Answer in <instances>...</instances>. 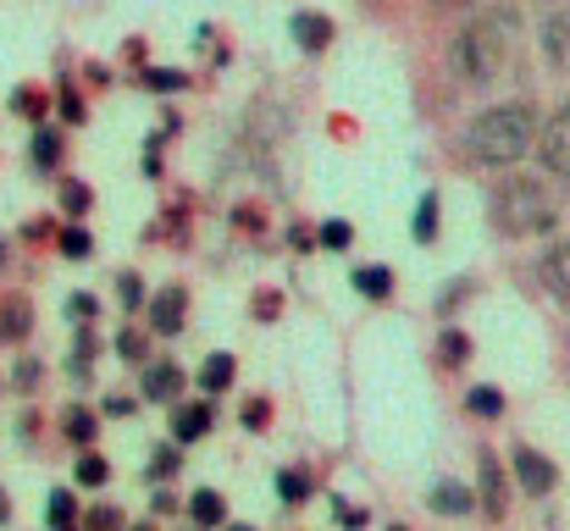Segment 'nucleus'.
I'll return each mask as SVG.
<instances>
[{
    "label": "nucleus",
    "instance_id": "f257e3e1",
    "mask_svg": "<svg viewBox=\"0 0 570 531\" xmlns=\"http://www.w3.org/2000/svg\"><path fill=\"white\" fill-rule=\"evenodd\" d=\"M515 45H521V11L515 6H488L454 33L449 67H454L460 83H493L499 72H510Z\"/></svg>",
    "mask_w": 570,
    "mask_h": 531
},
{
    "label": "nucleus",
    "instance_id": "f03ea898",
    "mask_svg": "<svg viewBox=\"0 0 570 531\" xmlns=\"http://www.w3.org/2000/svg\"><path fill=\"white\" fill-rule=\"evenodd\" d=\"M538 128H543L538 106H532V100H510V106L482 111V117L465 128V150H471V161H482V167H515V161L532 156Z\"/></svg>",
    "mask_w": 570,
    "mask_h": 531
},
{
    "label": "nucleus",
    "instance_id": "7ed1b4c3",
    "mask_svg": "<svg viewBox=\"0 0 570 531\" xmlns=\"http://www.w3.org/2000/svg\"><path fill=\"white\" fill-rule=\"evenodd\" d=\"M493 222H499V233L527 238V233H554L560 210H554V199H549V188L538 177H510L493 194Z\"/></svg>",
    "mask_w": 570,
    "mask_h": 531
},
{
    "label": "nucleus",
    "instance_id": "20e7f679",
    "mask_svg": "<svg viewBox=\"0 0 570 531\" xmlns=\"http://www.w3.org/2000/svg\"><path fill=\"white\" fill-rule=\"evenodd\" d=\"M538 161H543V173L549 177H566L570 183V106H560L543 128H538Z\"/></svg>",
    "mask_w": 570,
    "mask_h": 531
},
{
    "label": "nucleus",
    "instance_id": "39448f33",
    "mask_svg": "<svg viewBox=\"0 0 570 531\" xmlns=\"http://www.w3.org/2000/svg\"><path fill=\"white\" fill-rule=\"evenodd\" d=\"M476 499H482L488 521H504V510H510V482H504L493 449H476Z\"/></svg>",
    "mask_w": 570,
    "mask_h": 531
},
{
    "label": "nucleus",
    "instance_id": "423d86ee",
    "mask_svg": "<svg viewBox=\"0 0 570 531\" xmlns=\"http://www.w3.org/2000/svg\"><path fill=\"white\" fill-rule=\"evenodd\" d=\"M554 482H560V465H554L549 454H538V449H515V488H521V493L543 499V493H554Z\"/></svg>",
    "mask_w": 570,
    "mask_h": 531
},
{
    "label": "nucleus",
    "instance_id": "0eeeda50",
    "mask_svg": "<svg viewBox=\"0 0 570 531\" xmlns=\"http://www.w3.org/2000/svg\"><path fill=\"white\" fill-rule=\"evenodd\" d=\"M184 311H189V294H184V288H161V294L150 299V327H156L161 338H178V333H184Z\"/></svg>",
    "mask_w": 570,
    "mask_h": 531
},
{
    "label": "nucleus",
    "instance_id": "6e6552de",
    "mask_svg": "<svg viewBox=\"0 0 570 531\" xmlns=\"http://www.w3.org/2000/svg\"><path fill=\"white\" fill-rule=\"evenodd\" d=\"M288 33H294V45H299L305 56H322V50L333 45V17H322V11H299V17L288 22Z\"/></svg>",
    "mask_w": 570,
    "mask_h": 531
},
{
    "label": "nucleus",
    "instance_id": "1a4fd4ad",
    "mask_svg": "<svg viewBox=\"0 0 570 531\" xmlns=\"http://www.w3.org/2000/svg\"><path fill=\"white\" fill-rule=\"evenodd\" d=\"M543 61L570 72V11H549L543 17Z\"/></svg>",
    "mask_w": 570,
    "mask_h": 531
},
{
    "label": "nucleus",
    "instance_id": "9d476101",
    "mask_svg": "<svg viewBox=\"0 0 570 531\" xmlns=\"http://www.w3.org/2000/svg\"><path fill=\"white\" fill-rule=\"evenodd\" d=\"M178 393H184V371H178L173 360L145 365V399H156V404H178Z\"/></svg>",
    "mask_w": 570,
    "mask_h": 531
},
{
    "label": "nucleus",
    "instance_id": "9b49d317",
    "mask_svg": "<svg viewBox=\"0 0 570 531\" xmlns=\"http://www.w3.org/2000/svg\"><path fill=\"white\" fill-rule=\"evenodd\" d=\"M426 504H432L438 515H471V510H476V493H471L465 482H454V476H443V482H432V493H426Z\"/></svg>",
    "mask_w": 570,
    "mask_h": 531
},
{
    "label": "nucleus",
    "instance_id": "f8f14e48",
    "mask_svg": "<svg viewBox=\"0 0 570 531\" xmlns=\"http://www.w3.org/2000/svg\"><path fill=\"white\" fill-rule=\"evenodd\" d=\"M210 421H216V404H210V399H194V404H184V410L173 415V437H178V443H194V437L210 432Z\"/></svg>",
    "mask_w": 570,
    "mask_h": 531
},
{
    "label": "nucleus",
    "instance_id": "ddd939ff",
    "mask_svg": "<svg viewBox=\"0 0 570 531\" xmlns=\"http://www.w3.org/2000/svg\"><path fill=\"white\" fill-rule=\"evenodd\" d=\"M543 283H549V294L570 311V238L566 244H554V249L543 255Z\"/></svg>",
    "mask_w": 570,
    "mask_h": 531
},
{
    "label": "nucleus",
    "instance_id": "4468645a",
    "mask_svg": "<svg viewBox=\"0 0 570 531\" xmlns=\"http://www.w3.org/2000/svg\"><path fill=\"white\" fill-rule=\"evenodd\" d=\"M233 376H238V365H233V354H210L205 365H199V387H205V399H216V393H227L233 387Z\"/></svg>",
    "mask_w": 570,
    "mask_h": 531
},
{
    "label": "nucleus",
    "instance_id": "2eb2a0df",
    "mask_svg": "<svg viewBox=\"0 0 570 531\" xmlns=\"http://www.w3.org/2000/svg\"><path fill=\"white\" fill-rule=\"evenodd\" d=\"M28 327H33V305H28V299H6V305H0V338H6V344H22Z\"/></svg>",
    "mask_w": 570,
    "mask_h": 531
},
{
    "label": "nucleus",
    "instance_id": "dca6fc26",
    "mask_svg": "<svg viewBox=\"0 0 570 531\" xmlns=\"http://www.w3.org/2000/svg\"><path fill=\"white\" fill-rule=\"evenodd\" d=\"M61 432H67V443L89 449V443H95V432H100V415H95V410H83V404H72V410L61 415Z\"/></svg>",
    "mask_w": 570,
    "mask_h": 531
},
{
    "label": "nucleus",
    "instance_id": "f3484780",
    "mask_svg": "<svg viewBox=\"0 0 570 531\" xmlns=\"http://www.w3.org/2000/svg\"><path fill=\"white\" fill-rule=\"evenodd\" d=\"M189 515H194V527H222V521H227V499H222V493H210V488H199V493H194L189 499Z\"/></svg>",
    "mask_w": 570,
    "mask_h": 531
},
{
    "label": "nucleus",
    "instance_id": "a211bd4d",
    "mask_svg": "<svg viewBox=\"0 0 570 531\" xmlns=\"http://www.w3.org/2000/svg\"><path fill=\"white\" fill-rule=\"evenodd\" d=\"M28 161H33L39 173H56V167H61V134H56V128H39L33 145H28Z\"/></svg>",
    "mask_w": 570,
    "mask_h": 531
},
{
    "label": "nucleus",
    "instance_id": "6ab92c4d",
    "mask_svg": "<svg viewBox=\"0 0 570 531\" xmlns=\"http://www.w3.org/2000/svg\"><path fill=\"white\" fill-rule=\"evenodd\" d=\"M45 521H50V531H72L78 527V499H72V488H56V493H50Z\"/></svg>",
    "mask_w": 570,
    "mask_h": 531
},
{
    "label": "nucleus",
    "instance_id": "aec40b11",
    "mask_svg": "<svg viewBox=\"0 0 570 531\" xmlns=\"http://www.w3.org/2000/svg\"><path fill=\"white\" fill-rule=\"evenodd\" d=\"M355 294H366V299H387L393 294V272L387 266H355Z\"/></svg>",
    "mask_w": 570,
    "mask_h": 531
},
{
    "label": "nucleus",
    "instance_id": "412c9836",
    "mask_svg": "<svg viewBox=\"0 0 570 531\" xmlns=\"http://www.w3.org/2000/svg\"><path fill=\"white\" fill-rule=\"evenodd\" d=\"M410 238H415V244H432V238H438V194H421L415 222H410Z\"/></svg>",
    "mask_w": 570,
    "mask_h": 531
},
{
    "label": "nucleus",
    "instance_id": "4be33fe9",
    "mask_svg": "<svg viewBox=\"0 0 570 531\" xmlns=\"http://www.w3.org/2000/svg\"><path fill=\"white\" fill-rule=\"evenodd\" d=\"M465 410H471V415H482V421H499V415H504V393L482 382V387H471V393H465Z\"/></svg>",
    "mask_w": 570,
    "mask_h": 531
},
{
    "label": "nucleus",
    "instance_id": "5701e85b",
    "mask_svg": "<svg viewBox=\"0 0 570 531\" xmlns=\"http://www.w3.org/2000/svg\"><path fill=\"white\" fill-rule=\"evenodd\" d=\"M106 482H111V465H106V454L83 449V454H78V488H106Z\"/></svg>",
    "mask_w": 570,
    "mask_h": 531
},
{
    "label": "nucleus",
    "instance_id": "b1692460",
    "mask_svg": "<svg viewBox=\"0 0 570 531\" xmlns=\"http://www.w3.org/2000/svg\"><path fill=\"white\" fill-rule=\"evenodd\" d=\"M277 499H283V504H305V499H311V476H305V471H283V476H277Z\"/></svg>",
    "mask_w": 570,
    "mask_h": 531
},
{
    "label": "nucleus",
    "instance_id": "393cba45",
    "mask_svg": "<svg viewBox=\"0 0 570 531\" xmlns=\"http://www.w3.org/2000/svg\"><path fill=\"white\" fill-rule=\"evenodd\" d=\"M56 244H61V255H72V260H83V255L95 249V238H89L83 227H61V233H56Z\"/></svg>",
    "mask_w": 570,
    "mask_h": 531
},
{
    "label": "nucleus",
    "instance_id": "a878e982",
    "mask_svg": "<svg viewBox=\"0 0 570 531\" xmlns=\"http://www.w3.org/2000/svg\"><path fill=\"white\" fill-rule=\"evenodd\" d=\"M438 354H443V365H465V354H471V338L449 327V333L438 338Z\"/></svg>",
    "mask_w": 570,
    "mask_h": 531
},
{
    "label": "nucleus",
    "instance_id": "bb28decb",
    "mask_svg": "<svg viewBox=\"0 0 570 531\" xmlns=\"http://www.w3.org/2000/svg\"><path fill=\"white\" fill-rule=\"evenodd\" d=\"M316 238H322V249H350V238H355V227L333 216V222H322V233H316Z\"/></svg>",
    "mask_w": 570,
    "mask_h": 531
},
{
    "label": "nucleus",
    "instance_id": "cd10ccee",
    "mask_svg": "<svg viewBox=\"0 0 570 531\" xmlns=\"http://www.w3.org/2000/svg\"><path fill=\"white\" fill-rule=\"evenodd\" d=\"M145 83H150V89H161V95H173V89H184L189 78H184L178 67H150V72H145Z\"/></svg>",
    "mask_w": 570,
    "mask_h": 531
},
{
    "label": "nucleus",
    "instance_id": "c85d7f7f",
    "mask_svg": "<svg viewBox=\"0 0 570 531\" xmlns=\"http://www.w3.org/2000/svg\"><path fill=\"white\" fill-rule=\"evenodd\" d=\"M89 199H95V194H89V183H67V188H61V210H67V216H83V210H89Z\"/></svg>",
    "mask_w": 570,
    "mask_h": 531
},
{
    "label": "nucleus",
    "instance_id": "c756f323",
    "mask_svg": "<svg viewBox=\"0 0 570 531\" xmlns=\"http://www.w3.org/2000/svg\"><path fill=\"white\" fill-rule=\"evenodd\" d=\"M67 365H72V376H89V365H95V338H89V333H78V344H72V360H67Z\"/></svg>",
    "mask_w": 570,
    "mask_h": 531
},
{
    "label": "nucleus",
    "instance_id": "7c9ffc66",
    "mask_svg": "<svg viewBox=\"0 0 570 531\" xmlns=\"http://www.w3.org/2000/svg\"><path fill=\"white\" fill-rule=\"evenodd\" d=\"M67 316H72L78 327H89V322L100 316V305H95V294H72V299H67Z\"/></svg>",
    "mask_w": 570,
    "mask_h": 531
},
{
    "label": "nucleus",
    "instance_id": "2f4dec72",
    "mask_svg": "<svg viewBox=\"0 0 570 531\" xmlns=\"http://www.w3.org/2000/svg\"><path fill=\"white\" fill-rule=\"evenodd\" d=\"M89 531H122V510H111V504H100V510H89Z\"/></svg>",
    "mask_w": 570,
    "mask_h": 531
},
{
    "label": "nucleus",
    "instance_id": "473e14b6",
    "mask_svg": "<svg viewBox=\"0 0 570 531\" xmlns=\"http://www.w3.org/2000/svg\"><path fill=\"white\" fill-rule=\"evenodd\" d=\"M11 111H17V117H39V111H45V95H33V89H17V95H11Z\"/></svg>",
    "mask_w": 570,
    "mask_h": 531
},
{
    "label": "nucleus",
    "instance_id": "72a5a7b5",
    "mask_svg": "<svg viewBox=\"0 0 570 531\" xmlns=\"http://www.w3.org/2000/svg\"><path fill=\"white\" fill-rule=\"evenodd\" d=\"M117 294H122V311H139V305H145V283H139L134 272L117 283Z\"/></svg>",
    "mask_w": 570,
    "mask_h": 531
},
{
    "label": "nucleus",
    "instance_id": "f704fd0d",
    "mask_svg": "<svg viewBox=\"0 0 570 531\" xmlns=\"http://www.w3.org/2000/svg\"><path fill=\"white\" fill-rule=\"evenodd\" d=\"M117 354H122V360H145V333H134V327L117 333Z\"/></svg>",
    "mask_w": 570,
    "mask_h": 531
},
{
    "label": "nucleus",
    "instance_id": "c9c22d12",
    "mask_svg": "<svg viewBox=\"0 0 570 531\" xmlns=\"http://www.w3.org/2000/svg\"><path fill=\"white\" fill-rule=\"evenodd\" d=\"M56 106H61V117H67V122H83V100H78L72 89H61V95H56Z\"/></svg>",
    "mask_w": 570,
    "mask_h": 531
},
{
    "label": "nucleus",
    "instance_id": "e433bc0d",
    "mask_svg": "<svg viewBox=\"0 0 570 531\" xmlns=\"http://www.w3.org/2000/svg\"><path fill=\"white\" fill-rule=\"evenodd\" d=\"M266 421H272V404L266 399H249L244 404V426H266Z\"/></svg>",
    "mask_w": 570,
    "mask_h": 531
},
{
    "label": "nucleus",
    "instance_id": "4c0bfd02",
    "mask_svg": "<svg viewBox=\"0 0 570 531\" xmlns=\"http://www.w3.org/2000/svg\"><path fill=\"white\" fill-rule=\"evenodd\" d=\"M333 515H338V527H366V510H355V504H333Z\"/></svg>",
    "mask_w": 570,
    "mask_h": 531
},
{
    "label": "nucleus",
    "instance_id": "58836bf2",
    "mask_svg": "<svg viewBox=\"0 0 570 531\" xmlns=\"http://www.w3.org/2000/svg\"><path fill=\"white\" fill-rule=\"evenodd\" d=\"M134 404H139V399H128V393H111L100 410H106V415H134Z\"/></svg>",
    "mask_w": 570,
    "mask_h": 531
},
{
    "label": "nucleus",
    "instance_id": "ea45409f",
    "mask_svg": "<svg viewBox=\"0 0 570 531\" xmlns=\"http://www.w3.org/2000/svg\"><path fill=\"white\" fill-rule=\"evenodd\" d=\"M33 382H39V360H22L17 365V387H33Z\"/></svg>",
    "mask_w": 570,
    "mask_h": 531
},
{
    "label": "nucleus",
    "instance_id": "a19ab883",
    "mask_svg": "<svg viewBox=\"0 0 570 531\" xmlns=\"http://www.w3.org/2000/svg\"><path fill=\"white\" fill-rule=\"evenodd\" d=\"M161 471H167V476L178 471V449H156V476H161Z\"/></svg>",
    "mask_w": 570,
    "mask_h": 531
},
{
    "label": "nucleus",
    "instance_id": "79ce46f5",
    "mask_svg": "<svg viewBox=\"0 0 570 531\" xmlns=\"http://www.w3.org/2000/svg\"><path fill=\"white\" fill-rule=\"evenodd\" d=\"M22 238H50V222H45V216H39V222H28V227H22Z\"/></svg>",
    "mask_w": 570,
    "mask_h": 531
},
{
    "label": "nucleus",
    "instance_id": "37998d69",
    "mask_svg": "<svg viewBox=\"0 0 570 531\" xmlns=\"http://www.w3.org/2000/svg\"><path fill=\"white\" fill-rule=\"evenodd\" d=\"M460 6H476V0H426V11H460Z\"/></svg>",
    "mask_w": 570,
    "mask_h": 531
},
{
    "label": "nucleus",
    "instance_id": "c03bdc74",
    "mask_svg": "<svg viewBox=\"0 0 570 531\" xmlns=\"http://www.w3.org/2000/svg\"><path fill=\"white\" fill-rule=\"evenodd\" d=\"M6 521H11V504H6V493H0V527H6Z\"/></svg>",
    "mask_w": 570,
    "mask_h": 531
},
{
    "label": "nucleus",
    "instance_id": "a18cd8bd",
    "mask_svg": "<svg viewBox=\"0 0 570 531\" xmlns=\"http://www.w3.org/2000/svg\"><path fill=\"white\" fill-rule=\"evenodd\" d=\"M0 266H6V238H0Z\"/></svg>",
    "mask_w": 570,
    "mask_h": 531
},
{
    "label": "nucleus",
    "instance_id": "49530a36",
    "mask_svg": "<svg viewBox=\"0 0 570 531\" xmlns=\"http://www.w3.org/2000/svg\"><path fill=\"white\" fill-rule=\"evenodd\" d=\"M134 531H156V527H134Z\"/></svg>",
    "mask_w": 570,
    "mask_h": 531
},
{
    "label": "nucleus",
    "instance_id": "de8ad7c7",
    "mask_svg": "<svg viewBox=\"0 0 570 531\" xmlns=\"http://www.w3.org/2000/svg\"><path fill=\"white\" fill-rule=\"evenodd\" d=\"M387 531H410V527H387Z\"/></svg>",
    "mask_w": 570,
    "mask_h": 531
},
{
    "label": "nucleus",
    "instance_id": "09e8293b",
    "mask_svg": "<svg viewBox=\"0 0 570 531\" xmlns=\"http://www.w3.org/2000/svg\"><path fill=\"white\" fill-rule=\"evenodd\" d=\"M72 531H78V527H72Z\"/></svg>",
    "mask_w": 570,
    "mask_h": 531
}]
</instances>
